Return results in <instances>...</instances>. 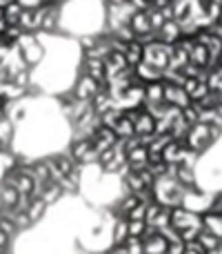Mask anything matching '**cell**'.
Returning <instances> with one entry per match:
<instances>
[{
	"instance_id": "6da1fadb",
	"label": "cell",
	"mask_w": 222,
	"mask_h": 254,
	"mask_svg": "<svg viewBox=\"0 0 222 254\" xmlns=\"http://www.w3.org/2000/svg\"><path fill=\"white\" fill-rule=\"evenodd\" d=\"M100 87H102V85L98 83V80H93L91 76L80 74V78L76 80V85H74V96L78 98V101L91 103V98L96 96L98 92H100Z\"/></svg>"
},
{
	"instance_id": "7a4b0ae2",
	"label": "cell",
	"mask_w": 222,
	"mask_h": 254,
	"mask_svg": "<svg viewBox=\"0 0 222 254\" xmlns=\"http://www.w3.org/2000/svg\"><path fill=\"white\" fill-rule=\"evenodd\" d=\"M180 36H182V29H180V22L176 20V18H169V20H165V25H162L160 29L156 31V38L162 40V43H167V45L178 43Z\"/></svg>"
},
{
	"instance_id": "3957f363",
	"label": "cell",
	"mask_w": 222,
	"mask_h": 254,
	"mask_svg": "<svg viewBox=\"0 0 222 254\" xmlns=\"http://www.w3.org/2000/svg\"><path fill=\"white\" fill-rule=\"evenodd\" d=\"M142 56H144V45L140 43L138 38L129 40V43H127V49H125V58H127V63H129L131 67H135L138 63H142Z\"/></svg>"
},
{
	"instance_id": "277c9868",
	"label": "cell",
	"mask_w": 222,
	"mask_h": 254,
	"mask_svg": "<svg viewBox=\"0 0 222 254\" xmlns=\"http://www.w3.org/2000/svg\"><path fill=\"white\" fill-rule=\"evenodd\" d=\"M211 210L214 212H222V192H218L214 196V203H211Z\"/></svg>"
}]
</instances>
